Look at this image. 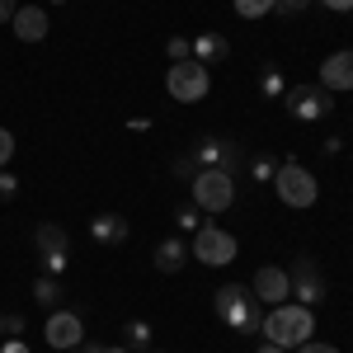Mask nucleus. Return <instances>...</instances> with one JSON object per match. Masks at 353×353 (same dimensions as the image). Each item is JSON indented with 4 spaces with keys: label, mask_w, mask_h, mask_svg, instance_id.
<instances>
[{
    "label": "nucleus",
    "mask_w": 353,
    "mask_h": 353,
    "mask_svg": "<svg viewBox=\"0 0 353 353\" xmlns=\"http://www.w3.org/2000/svg\"><path fill=\"white\" fill-rule=\"evenodd\" d=\"M14 10H19V0H0V24H10V19H14Z\"/></svg>",
    "instance_id": "30"
},
{
    "label": "nucleus",
    "mask_w": 353,
    "mask_h": 353,
    "mask_svg": "<svg viewBox=\"0 0 353 353\" xmlns=\"http://www.w3.org/2000/svg\"><path fill=\"white\" fill-rule=\"evenodd\" d=\"M339 146H344L339 137H325V141H321V151H325V156H339Z\"/></svg>",
    "instance_id": "31"
},
{
    "label": "nucleus",
    "mask_w": 353,
    "mask_h": 353,
    "mask_svg": "<svg viewBox=\"0 0 353 353\" xmlns=\"http://www.w3.org/2000/svg\"><path fill=\"white\" fill-rule=\"evenodd\" d=\"M10 156H14V132H10V128H0V170L10 165Z\"/></svg>",
    "instance_id": "26"
},
{
    "label": "nucleus",
    "mask_w": 353,
    "mask_h": 353,
    "mask_svg": "<svg viewBox=\"0 0 353 353\" xmlns=\"http://www.w3.org/2000/svg\"><path fill=\"white\" fill-rule=\"evenodd\" d=\"M14 198H19V174L0 170V203H14Z\"/></svg>",
    "instance_id": "24"
},
{
    "label": "nucleus",
    "mask_w": 353,
    "mask_h": 353,
    "mask_svg": "<svg viewBox=\"0 0 353 353\" xmlns=\"http://www.w3.org/2000/svg\"><path fill=\"white\" fill-rule=\"evenodd\" d=\"M151 264L161 273H179L189 264V241H184V236H165V241L156 245V254H151Z\"/></svg>",
    "instance_id": "15"
},
{
    "label": "nucleus",
    "mask_w": 353,
    "mask_h": 353,
    "mask_svg": "<svg viewBox=\"0 0 353 353\" xmlns=\"http://www.w3.org/2000/svg\"><path fill=\"white\" fill-rule=\"evenodd\" d=\"M311 5H316V0H278V10H273V14H278V19H301Z\"/></svg>",
    "instance_id": "23"
},
{
    "label": "nucleus",
    "mask_w": 353,
    "mask_h": 353,
    "mask_svg": "<svg viewBox=\"0 0 353 353\" xmlns=\"http://www.w3.org/2000/svg\"><path fill=\"white\" fill-rule=\"evenodd\" d=\"M33 250H38V259H43V273H52V278H61L66 273V231L57 226V221H43L38 231H33Z\"/></svg>",
    "instance_id": "8"
},
{
    "label": "nucleus",
    "mask_w": 353,
    "mask_h": 353,
    "mask_svg": "<svg viewBox=\"0 0 353 353\" xmlns=\"http://www.w3.org/2000/svg\"><path fill=\"white\" fill-rule=\"evenodd\" d=\"M71 353H76V349H71Z\"/></svg>",
    "instance_id": "39"
},
{
    "label": "nucleus",
    "mask_w": 353,
    "mask_h": 353,
    "mask_svg": "<svg viewBox=\"0 0 353 353\" xmlns=\"http://www.w3.org/2000/svg\"><path fill=\"white\" fill-rule=\"evenodd\" d=\"M146 353H165V349H146Z\"/></svg>",
    "instance_id": "37"
},
{
    "label": "nucleus",
    "mask_w": 353,
    "mask_h": 353,
    "mask_svg": "<svg viewBox=\"0 0 353 353\" xmlns=\"http://www.w3.org/2000/svg\"><path fill=\"white\" fill-rule=\"evenodd\" d=\"M189 254L198 264H208V269H221V264L236 259V236L226 226H217V221H203V231H193V241H189Z\"/></svg>",
    "instance_id": "6"
},
{
    "label": "nucleus",
    "mask_w": 353,
    "mask_h": 353,
    "mask_svg": "<svg viewBox=\"0 0 353 353\" xmlns=\"http://www.w3.org/2000/svg\"><path fill=\"white\" fill-rule=\"evenodd\" d=\"M10 28H14L19 43H43V38H48V10H43V5H19L14 19H10Z\"/></svg>",
    "instance_id": "13"
},
{
    "label": "nucleus",
    "mask_w": 353,
    "mask_h": 353,
    "mask_svg": "<svg viewBox=\"0 0 353 353\" xmlns=\"http://www.w3.org/2000/svg\"><path fill=\"white\" fill-rule=\"evenodd\" d=\"M259 334L269 344H278V349H297V344H306L316 334V316L301 301H283V306H269L264 311V330Z\"/></svg>",
    "instance_id": "2"
},
{
    "label": "nucleus",
    "mask_w": 353,
    "mask_h": 353,
    "mask_svg": "<svg viewBox=\"0 0 353 353\" xmlns=\"http://www.w3.org/2000/svg\"><path fill=\"white\" fill-rule=\"evenodd\" d=\"M292 353H339L334 349V344H325V339H316V334H311V339H306V344H297V349Z\"/></svg>",
    "instance_id": "27"
},
{
    "label": "nucleus",
    "mask_w": 353,
    "mask_h": 353,
    "mask_svg": "<svg viewBox=\"0 0 353 353\" xmlns=\"http://www.w3.org/2000/svg\"><path fill=\"white\" fill-rule=\"evenodd\" d=\"M0 334H5V316H0Z\"/></svg>",
    "instance_id": "36"
},
{
    "label": "nucleus",
    "mask_w": 353,
    "mask_h": 353,
    "mask_svg": "<svg viewBox=\"0 0 353 353\" xmlns=\"http://www.w3.org/2000/svg\"><path fill=\"white\" fill-rule=\"evenodd\" d=\"M24 316H5V334H10V339H24Z\"/></svg>",
    "instance_id": "28"
},
{
    "label": "nucleus",
    "mask_w": 353,
    "mask_h": 353,
    "mask_svg": "<svg viewBox=\"0 0 353 353\" xmlns=\"http://www.w3.org/2000/svg\"><path fill=\"white\" fill-rule=\"evenodd\" d=\"M123 344H128L132 353L156 349V344H151V325H146V321H128V325H123Z\"/></svg>",
    "instance_id": "18"
},
{
    "label": "nucleus",
    "mask_w": 353,
    "mask_h": 353,
    "mask_svg": "<svg viewBox=\"0 0 353 353\" xmlns=\"http://www.w3.org/2000/svg\"><path fill=\"white\" fill-rule=\"evenodd\" d=\"M236 203V179L226 170H198L193 174V208L203 212H226Z\"/></svg>",
    "instance_id": "7"
},
{
    "label": "nucleus",
    "mask_w": 353,
    "mask_h": 353,
    "mask_svg": "<svg viewBox=\"0 0 353 353\" xmlns=\"http://www.w3.org/2000/svg\"><path fill=\"white\" fill-rule=\"evenodd\" d=\"M0 353H28V344H24V339H10V344H5Z\"/></svg>",
    "instance_id": "33"
},
{
    "label": "nucleus",
    "mask_w": 353,
    "mask_h": 353,
    "mask_svg": "<svg viewBox=\"0 0 353 353\" xmlns=\"http://www.w3.org/2000/svg\"><path fill=\"white\" fill-rule=\"evenodd\" d=\"M288 283H292V301H301V306H316V301L325 297V283H321V269H316L311 254H297V259H292Z\"/></svg>",
    "instance_id": "10"
},
{
    "label": "nucleus",
    "mask_w": 353,
    "mask_h": 353,
    "mask_svg": "<svg viewBox=\"0 0 353 353\" xmlns=\"http://www.w3.org/2000/svg\"><path fill=\"white\" fill-rule=\"evenodd\" d=\"M212 311H217L236 334H259L264 330V301L254 297L245 283H226L212 292Z\"/></svg>",
    "instance_id": "1"
},
{
    "label": "nucleus",
    "mask_w": 353,
    "mask_h": 353,
    "mask_svg": "<svg viewBox=\"0 0 353 353\" xmlns=\"http://www.w3.org/2000/svg\"><path fill=\"white\" fill-rule=\"evenodd\" d=\"M259 353H292V349H278V344H269V339H264V344H259Z\"/></svg>",
    "instance_id": "34"
},
{
    "label": "nucleus",
    "mask_w": 353,
    "mask_h": 353,
    "mask_svg": "<svg viewBox=\"0 0 353 353\" xmlns=\"http://www.w3.org/2000/svg\"><path fill=\"white\" fill-rule=\"evenodd\" d=\"M174 226H179V236H193V231H203V208L184 203V208L174 212Z\"/></svg>",
    "instance_id": "20"
},
{
    "label": "nucleus",
    "mask_w": 353,
    "mask_h": 353,
    "mask_svg": "<svg viewBox=\"0 0 353 353\" xmlns=\"http://www.w3.org/2000/svg\"><path fill=\"white\" fill-rule=\"evenodd\" d=\"M321 85L330 94H349L353 90V48H339L321 61Z\"/></svg>",
    "instance_id": "12"
},
{
    "label": "nucleus",
    "mask_w": 353,
    "mask_h": 353,
    "mask_svg": "<svg viewBox=\"0 0 353 353\" xmlns=\"http://www.w3.org/2000/svg\"><path fill=\"white\" fill-rule=\"evenodd\" d=\"M259 94H264V99H283V94H288V81H283L278 66H264V76H259Z\"/></svg>",
    "instance_id": "19"
},
{
    "label": "nucleus",
    "mask_w": 353,
    "mask_h": 353,
    "mask_svg": "<svg viewBox=\"0 0 353 353\" xmlns=\"http://www.w3.org/2000/svg\"><path fill=\"white\" fill-rule=\"evenodd\" d=\"M165 52H170V61H189L193 43H189V38H170V43H165Z\"/></svg>",
    "instance_id": "25"
},
{
    "label": "nucleus",
    "mask_w": 353,
    "mask_h": 353,
    "mask_svg": "<svg viewBox=\"0 0 353 353\" xmlns=\"http://www.w3.org/2000/svg\"><path fill=\"white\" fill-rule=\"evenodd\" d=\"M273 10H278V0H236V14L241 19H264Z\"/></svg>",
    "instance_id": "21"
},
{
    "label": "nucleus",
    "mask_w": 353,
    "mask_h": 353,
    "mask_svg": "<svg viewBox=\"0 0 353 353\" xmlns=\"http://www.w3.org/2000/svg\"><path fill=\"white\" fill-rule=\"evenodd\" d=\"M33 301H38L43 311H57V306H61V278L38 273V278H33Z\"/></svg>",
    "instance_id": "17"
},
{
    "label": "nucleus",
    "mask_w": 353,
    "mask_h": 353,
    "mask_svg": "<svg viewBox=\"0 0 353 353\" xmlns=\"http://www.w3.org/2000/svg\"><path fill=\"white\" fill-rule=\"evenodd\" d=\"M165 90H170V99H179V104H198L208 90H212V76H208V66L203 61H170V71H165Z\"/></svg>",
    "instance_id": "5"
},
{
    "label": "nucleus",
    "mask_w": 353,
    "mask_h": 353,
    "mask_svg": "<svg viewBox=\"0 0 353 353\" xmlns=\"http://www.w3.org/2000/svg\"><path fill=\"white\" fill-rule=\"evenodd\" d=\"M245 165H250L254 184H273V174H278V161H269V156H254V161H245Z\"/></svg>",
    "instance_id": "22"
},
{
    "label": "nucleus",
    "mask_w": 353,
    "mask_h": 353,
    "mask_svg": "<svg viewBox=\"0 0 353 353\" xmlns=\"http://www.w3.org/2000/svg\"><path fill=\"white\" fill-rule=\"evenodd\" d=\"M43 339H48L52 349H61V353L81 349V339H85L81 316H76V311H66V306H57V311H48V325H43Z\"/></svg>",
    "instance_id": "9"
},
{
    "label": "nucleus",
    "mask_w": 353,
    "mask_h": 353,
    "mask_svg": "<svg viewBox=\"0 0 353 353\" xmlns=\"http://www.w3.org/2000/svg\"><path fill=\"white\" fill-rule=\"evenodd\" d=\"M90 236H94V245H123L132 236V226L118 212H99V217H90Z\"/></svg>",
    "instance_id": "14"
},
{
    "label": "nucleus",
    "mask_w": 353,
    "mask_h": 353,
    "mask_svg": "<svg viewBox=\"0 0 353 353\" xmlns=\"http://www.w3.org/2000/svg\"><path fill=\"white\" fill-rule=\"evenodd\" d=\"M273 189H278V198H283L288 208H316L321 179H316L297 156H283V161H278V174H273Z\"/></svg>",
    "instance_id": "3"
},
{
    "label": "nucleus",
    "mask_w": 353,
    "mask_h": 353,
    "mask_svg": "<svg viewBox=\"0 0 353 353\" xmlns=\"http://www.w3.org/2000/svg\"><path fill=\"white\" fill-rule=\"evenodd\" d=\"M316 5H325L334 14H353V0H316Z\"/></svg>",
    "instance_id": "29"
},
{
    "label": "nucleus",
    "mask_w": 353,
    "mask_h": 353,
    "mask_svg": "<svg viewBox=\"0 0 353 353\" xmlns=\"http://www.w3.org/2000/svg\"><path fill=\"white\" fill-rule=\"evenodd\" d=\"M250 292L264 301V306H283V301H292V283H288V269H278V264H259L254 283H250Z\"/></svg>",
    "instance_id": "11"
},
{
    "label": "nucleus",
    "mask_w": 353,
    "mask_h": 353,
    "mask_svg": "<svg viewBox=\"0 0 353 353\" xmlns=\"http://www.w3.org/2000/svg\"><path fill=\"white\" fill-rule=\"evenodd\" d=\"M349 94H353V90H349Z\"/></svg>",
    "instance_id": "38"
},
{
    "label": "nucleus",
    "mask_w": 353,
    "mask_h": 353,
    "mask_svg": "<svg viewBox=\"0 0 353 353\" xmlns=\"http://www.w3.org/2000/svg\"><path fill=\"white\" fill-rule=\"evenodd\" d=\"M76 353H104V344H99V339H81V349Z\"/></svg>",
    "instance_id": "32"
},
{
    "label": "nucleus",
    "mask_w": 353,
    "mask_h": 353,
    "mask_svg": "<svg viewBox=\"0 0 353 353\" xmlns=\"http://www.w3.org/2000/svg\"><path fill=\"white\" fill-rule=\"evenodd\" d=\"M226 52H231V43H226L221 33H198V38H193V61H203V66L226 61Z\"/></svg>",
    "instance_id": "16"
},
{
    "label": "nucleus",
    "mask_w": 353,
    "mask_h": 353,
    "mask_svg": "<svg viewBox=\"0 0 353 353\" xmlns=\"http://www.w3.org/2000/svg\"><path fill=\"white\" fill-rule=\"evenodd\" d=\"M104 353H132V349H128V344H118V349H109V344H104Z\"/></svg>",
    "instance_id": "35"
},
{
    "label": "nucleus",
    "mask_w": 353,
    "mask_h": 353,
    "mask_svg": "<svg viewBox=\"0 0 353 353\" xmlns=\"http://www.w3.org/2000/svg\"><path fill=\"white\" fill-rule=\"evenodd\" d=\"M334 104H339V94H330L325 85H288V94H283V109L292 113L297 123H321V118H330L334 113Z\"/></svg>",
    "instance_id": "4"
}]
</instances>
